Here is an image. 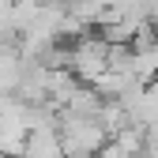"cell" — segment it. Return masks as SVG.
Instances as JSON below:
<instances>
[{
	"label": "cell",
	"instance_id": "1",
	"mask_svg": "<svg viewBox=\"0 0 158 158\" xmlns=\"http://www.w3.org/2000/svg\"><path fill=\"white\" fill-rule=\"evenodd\" d=\"M56 139H60V154L64 158H98L106 151V143H109V132L94 117H68V113H60Z\"/></svg>",
	"mask_w": 158,
	"mask_h": 158
},
{
	"label": "cell",
	"instance_id": "2",
	"mask_svg": "<svg viewBox=\"0 0 158 158\" xmlns=\"http://www.w3.org/2000/svg\"><path fill=\"white\" fill-rule=\"evenodd\" d=\"M106 68H109V42L106 38H79V42L68 49V72L75 79L94 83Z\"/></svg>",
	"mask_w": 158,
	"mask_h": 158
},
{
	"label": "cell",
	"instance_id": "3",
	"mask_svg": "<svg viewBox=\"0 0 158 158\" xmlns=\"http://www.w3.org/2000/svg\"><path fill=\"white\" fill-rule=\"evenodd\" d=\"M27 56L19 53V45H0V94H15L19 79H23Z\"/></svg>",
	"mask_w": 158,
	"mask_h": 158
},
{
	"label": "cell",
	"instance_id": "4",
	"mask_svg": "<svg viewBox=\"0 0 158 158\" xmlns=\"http://www.w3.org/2000/svg\"><path fill=\"white\" fill-rule=\"evenodd\" d=\"M154 34H158V19H154Z\"/></svg>",
	"mask_w": 158,
	"mask_h": 158
},
{
	"label": "cell",
	"instance_id": "5",
	"mask_svg": "<svg viewBox=\"0 0 158 158\" xmlns=\"http://www.w3.org/2000/svg\"><path fill=\"white\" fill-rule=\"evenodd\" d=\"M0 158H8V154H0Z\"/></svg>",
	"mask_w": 158,
	"mask_h": 158
}]
</instances>
